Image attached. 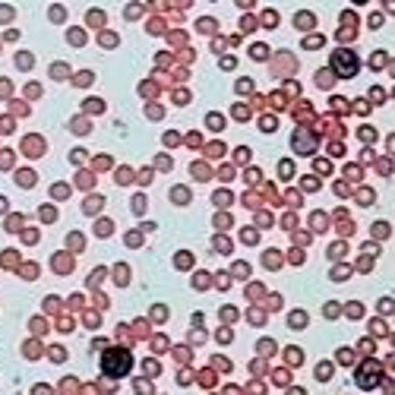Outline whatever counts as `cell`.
Instances as JSON below:
<instances>
[{
	"label": "cell",
	"instance_id": "6da1fadb",
	"mask_svg": "<svg viewBox=\"0 0 395 395\" xmlns=\"http://www.w3.org/2000/svg\"><path fill=\"white\" fill-rule=\"evenodd\" d=\"M130 367H133V358L127 351H108L105 354V373H111V376H124Z\"/></svg>",
	"mask_w": 395,
	"mask_h": 395
},
{
	"label": "cell",
	"instance_id": "7a4b0ae2",
	"mask_svg": "<svg viewBox=\"0 0 395 395\" xmlns=\"http://www.w3.org/2000/svg\"><path fill=\"white\" fill-rule=\"evenodd\" d=\"M332 67H336L342 76H354L358 73V57L351 51H336L332 54Z\"/></svg>",
	"mask_w": 395,
	"mask_h": 395
}]
</instances>
